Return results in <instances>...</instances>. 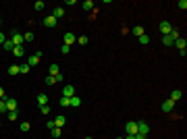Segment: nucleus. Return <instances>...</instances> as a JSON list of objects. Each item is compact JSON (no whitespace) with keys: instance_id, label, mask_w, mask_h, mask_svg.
<instances>
[{"instance_id":"obj_21","label":"nucleus","mask_w":187,"mask_h":139,"mask_svg":"<svg viewBox=\"0 0 187 139\" xmlns=\"http://www.w3.org/2000/svg\"><path fill=\"white\" fill-rule=\"evenodd\" d=\"M71 106H81V98H79L77 93H75V96L71 98Z\"/></svg>"},{"instance_id":"obj_29","label":"nucleus","mask_w":187,"mask_h":139,"mask_svg":"<svg viewBox=\"0 0 187 139\" xmlns=\"http://www.w3.org/2000/svg\"><path fill=\"white\" fill-rule=\"evenodd\" d=\"M77 42H79L81 46H85V44L90 42V37H87V35H81V37H77Z\"/></svg>"},{"instance_id":"obj_9","label":"nucleus","mask_w":187,"mask_h":139,"mask_svg":"<svg viewBox=\"0 0 187 139\" xmlns=\"http://www.w3.org/2000/svg\"><path fill=\"white\" fill-rule=\"evenodd\" d=\"M75 96V87L73 85H65V89H62V98H73Z\"/></svg>"},{"instance_id":"obj_8","label":"nucleus","mask_w":187,"mask_h":139,"mask_svg":"<svg viewBox=\"0 0 187 139\" xmlns=\"http://www.w3.org/2000/svg\"><path fill=\"white\" fill-rule=\"evenodd\" d=\"M44 25H46V27H50V29H52V27H56V25H58V21H56V19H54L52 15H48L46 19H44Z\"/></svg>"},{"instance_id":"obj_27","label":"nucleus","mask_w":187,"mask_h":139,"mask_svg":"<svg viewBox=\"0 0 187 139\" xmlns=\"http://www.w3.org/2000/svg\"><path fill=\"white\" fill-rule=\"evenodd\" d=\"M19 69H21V73H29V71H31V67H29V64H27V62H25V64H19Z\"/></svg>"},{"instance_id":"obj_18","label":"nucleus","mask_w":187,"mask_h":139,"mask_svg":"<svg viewBox=\"0 0 187 139\" xmlns=\"http://www.w3.org/2000/svg\"><path fill=\"white\" fill-rule=\"evenodd\" d=\"M12 48H15V44H12L11 40H6V42L2 44V50H4V52H12Z\"/></svg>"},{"instance_id":"obj_43","label":"nucleus","mask_w":187,"mask_h":139,"mask_svg":"<svg viewBox=\"0 0 187 139\" xmlns=\"http://www.w3.org/2000/svg\"><path fill=\"white\" fill-rule=\"evenodd\" d=\"M117 139H125V137H117Z\"/></svg>"},{"instance_id":"obj_38","label":"nucleus","mask_w":187,"mask_h":139,"mask_svg":"<svg viewBox=\"0 0 187 139\" xmlns=\"http://www.w3.org/2000/svg\"><path fill=\"white\" fill-rule=\"evenodd\" d=\"M0 100H6V92H4V87H0Z\"/></svg>"},{"instance_id":"obj_11","label":"nucleus","mask_w":187,"mask_h":139,"mask_svg":"<svg viewBox=\"0 0 187 139\" xmlns=\"http://www.w3.org/2000/svg\"><path fill=\"white\" fill-rule=\"evenodd\" d=\"M52 17H54L56 21H58V19H62V17H65V9H62V6H56V9L52 11Z\"/></svg>"},{"instance_id":"obj_6","label":"nucleus","mask_w":187,"mask_h":139,"mask_svg":"<svg viewBox=\"0 0 187 139\" xmlns=\"http://www.w3.org/2000/svg\"><path fill=\"white\" fill-rule=\"evenodd\" d=\"M4 102H6V110H9V112H15V110H17V100H15V98H6Z\"/></svg>"},{"instance_id":"obj_26","label":"nucleus","mask_w":187,"mask_h":139,"mask_svg":"<svg viewBox=\"0 0 187 139\" xmlns=\"http://www.w3.org/2000/svg\"><path fill=\"white\" fill-rule=\"evenodd\" d=\"M54 83H56V77H54V75H48L46 77V85H54Z\"/></svg>"},{"instance_id":"obj_1","label":"nucleus","mask_w":187,"mask_h":139,"mask_svg":"<svg viewBox=\"0 0 187 139\" xmlns=\"http://www.w3.org/2000/svg\"><path fill=\"white\" fill-rule=\"evenodd\" d=\"M177 37H181V35H179V31H177V29H173L168 35H162V44H164V46H173Z\"/></svg>"},{"instance_id":"obj_28","label":"nucleus","mask_w":187,"mask_h":139,"mask_svg":"<svg viewBox=\"0 0 187 139\" xmlns=\"http://www.w3.org/2000/svg\"><path fill=\"white\" fill-rule=\"evenodd\" d=\"M9 110H6V102L4 100H0V114H6Z\"/></svg>"},{"instance_id":"obj_19","label":"nucleus","mask_w":187,"mask_h":139,"mask_svg":"<svg viewBox=\"0 0 187 139\" xmlns=\"http://www.w3.org/2000/svg\"><path fill=\"white\" fill-rule=\"evenodd\" d=\"M133 35H135V37H141V35H143V27H141V25H135V27H133Z\"/></svg>"},{"instance_id":"obj_15","label":"nucleus","mask_w":187,"mask_h":139,"mask_svg":"<svg viewBox=\"0 0 187 139\" xmlns=\"http://www.w3.org/2000/svg\"><path fill=\"white\" fill-rule=\"evenodd\" d=\"M75 42H77V37L71 33V31H67V33H65V44H67V46H71V44H75Z\"/></svg>"},{"instance_id":"obj_34","label":"nucleus","mask_w":187,"mask_h":139,"mask_svg":"<svg viewBox=\"0 0 187 139\" xmlns=\"http://www.w3.org/2000/svg\"><path fill=\"white\" fill-rule=\"evenodd\" d=\"M6 118H9V120H17V110H15V112H6Z\"/></svg>"},{"instance_id":"obj_41","label":"nucleus","mask_w":187,"mask_h":139,"mask_svg":"<svg viewBox=\"0 0 187 139\" xmlns=\"http://www.w3.org/2000/svg\"><path fill=\"white\" fill-rule=\"evenodd\" d=\"M135 139H148V135H141V133H137V135H135Z\"/></svg>"},{"instance_id":"obj_32","label":"nucleus","mask_w":187,"mask_h":139,"mask_svg":"<svg viewBox=\"0 0 187 139\" xmlns=\"http://www.w3.org/2000/svg\"><path fill=\"white\" fill-rule=\"evenodd\" d=\"M60 106H71V98H60Z\"/></svg>"},{"instance_id":"obj_5","label":"nucleus","mask_w":187,"mask_h":139,"mask_svg":"<svg viewBox=\"0 0 187 139\" xmlns=\"http://www.w3.org/2000/svg\"><path fill=\"white\" fill-rule=\"evenodd\" d=\"M173 108H175V102H173L171 98L162 102V112H173Z\"/></svg>"},{"instance_id":"obj_10","label":"nucleus","mask_w":187,"mask_h":139,"mask_svg":"<svg viewBox=\"0 0 187 139\" xmlns=\"http://www.w3.org/2000/svg\"><path fill=\"white\" fill-rule=\"evenodd\" d=\"M137 133H141V135H148L150 133V127H148V123H137Z\"/></svg>"},{"instance_id":"obj_24","label":"nucleus","mask_w":187,"mask_h":139,"mask_svg":"<svg viewBox=\"0 0 187 139\" xmlns=\"http://www.w3.org/2000/svg\"><path fill=\"white\" fill-rule=\"evenodd\" d=\"M58 64H56V62H54V64H50V75H58Z\"/></svg>"},{"instance_id":"obj_16","label":"nucleus","mask_w":187,"mask_h":139,"mask_svg":"<svg viewBox=\"0 0 187 139\" xmlns=\"http://www.w3.org/2000/svg\"><path fill=\"white\" fill-rule=\"evenodd\" d=\"M12 56H17V58L25 56V48L23 46H15V48H12Z\"/></svg>"},{"instance_id":"obj_40","label":"nucleus","mask_w":187,"mask_h":139,"mask_svg":"<svg viewBox=\"0 0 187 139\" xmlns=\"http://www.w3.org/2000/svg\"><path fill=\"white\" fill-rule=\"evenodd\" d=\"M4 42H6V37H4V33H2V31H0V46H2V44H4Z\"/></svg>"},{"instance_id":"obj_45","label":"nucleus","mask_w":187,"mask_h":139,"mask_svg":"<svg viewBox=\"0 0 187 139\" xmlns=\"http://www.w3.org/2000/svg\"><path fill=\"white\" fill-rule=\"evenodd\" d=\"M0 23H2V19H0Z\"/></svg>"},{"instance_id":"obj_7","label":"nucleus","mask_w":187,"mask_h":139,"mask_svg":"<svg viewBox=\"0 0 187 139\" xmlns=\"http://www.w3.org/2000/svg\"><path fill=\"white\" fill-rule=\"evenodd\" d=\"M11 42L15 44V46H23V35L19 33V31H15V33H12V37H11Z\"/></svg>"},{"instance_id":"obj_14","label":"nucleus","mask_w":187,"mask_h":139,"mask_svg":"<svg viewBox=\"0 0 187 139\" xmlns=\"http://www.w3.org/2000/svg\"><path fill=\"white\" fill-rule=\"evenodd\" d=\"M65 125H67V118H65V116H62V114H60V116H56V118H54V127L62 129V127H65Z\"/></svg>"},{"instance_id":"obj_22","label":"nucleus","mask_w":187,"mask_h":139,"mask_svg":"<svg viewBox=\"0 0 187 139\" xmlns=\"http://www.w3.org/2000/svg\"><path fill=\"white\" fill-rule=\"evenodd\" d=\"M83 11H94V2L92 0H85V2H83Z\"/></svg>"},{"instance_id":"obj_12","label":"nucleus","mask_w":187,"mask_h":139,"mask_svg":"<svg viewBox=\"0 0 187 139\" xmlns=\"http://www.w3.org/2000/svg\"><path fill=\"white\" fill-rule=\"evenodd\" d=\"M173 46H177V48H179V50H181V52H183V50H185V48H187V40H183V37H177V40H175V44H173Z\"/></svg>"},{"instance_id":"obj_36","label":"nucleus","mask_w":187,"mask_h":139,"mask_svg":"<svg viewBox=\"0 0 187 139\" xmlns=\"http://www.w3.org/2000/svg\"><path fill=\"white\" fill-rule=\"evenodd\" d=\"M60 52H62V54H69V52H71V46H67V44H62V48H60Z\"/></svg>"},{"instance_id":"obj_30","label":"nucleus","mask_w":187,"mask_h":139,"mask_svg":"<svg viewBox=\"0 0 187 139\" xmlns=\"http://www.w3.org/2000/svg\"><path fill=\"white\" fill-rule=\"evenodd\" d=\"M50 135H52V137H60V129H58V127L50 129Z\"/></svg>"},{"instance_id":"obj_35","label":"nucleus","mask_w":187,"mask_h":139,"mask_svg":"<svg viewBox=\"0 0 187 139\" xmlns=\"http://www.w3.org/2000/svg\"><path fill=\"white\" fill-rule=\"evenodd\" d=\"M40 112L42 114H50V106H40Z\"/></svg>"},{"instance_id":"obj_42","label":"nucleus","mask_w":187,"mask_h":139,"mask_svg":"<svg viewBox=\"0 0 187 139\" xmlns=\"http://www.w3.org/2000/svg\"><path fill=\"white\" fill-rule=\"evenodd\" d=\"M125 139H135V137H133V135H127V137H125Z\"/></svg>"},{"instance_id":"obj_44","label":"nucleus","mask_w":187,"mask_h":139,"mask_svg":"<svg viewBox=\"0 0 187 139\" xmlns=\"http://www.w3.org/2000/svg\"><path fill=\"white\" fill-rule=\"evenodd\" d=\"M85 139H92V137H85Z\"/></svg>"},{"instance_id":"obj_37","label":"nucleus","mask_w":187,"mask_h":139,"mask_svg":"<svg viewBox=\"0 0 187 139\" xmlns=\"http://www.w3.org/2000/svg\"><path fill=\"white\" fill-rule=\"evenodd\" d=\"M177 6H179V9H183V11H185V9H187V0H179V4H177Z\"/></svg>"},{"instance_id":"obj_23","label":"nucleus","mask_w":187,"mask_h":139,"mask_svg":"<svg viewBox=\"0 0 187 139\" xmlns=\"http://www.w3.org/2000/svg\"><path fill=\"white\" fill-rule=\"evenodd\" d=\"M139 44H143V46H148V44H150V35H146V33H143V35L139 37Z\"/></svg>"},{"instance_id":"obj_17","label":"nucleus","mask_w":187,"mask_h":139,"mask_svg":"<svg viewBox=\"0 0 187 139\" xmlns=\"http://www.w3.org/2000/svg\"><path fill=\"white\" fill-rule=\"evenodd\" d=\"M181 98H183V92H181V89H173V92H171V100H173V102L181 100Z\"/></svg>"},{"instance_id":"obj_39","label":"nucleus","mask_w":187,"mask_h":139,"mask_svg":"<svg viewBox=\"0 0 187 139\" xmlns=\"http://www.w3.org/2000/svg\"><path fill=\"white\" fill-rule=\"evenodd\" d=\"M46 129H48V131H50V129H54V120H48V123H46Z\"/></svg>"},{"instance_id":"obj_31","label":"nucleus","mask_w":187,"mask_h":139,"mask_svg":"<svg viewBox=\"0 0 187 139\" xmlns=\"http://www.w3.org/2000/svg\"><path fill=\"white\" fill-rule=\"evenodd\" d=\"M44 6H46V4H44L42 0H37V2H35V4H34V9H35V11H42Z\"/></svg>"},{"instance_id":"obj_4","label":"nucleus","mask_w":187,"mask_h":139,"mask_svg":"<svg viewBox=\"0 0 187 139\" xmlns=\"http://www.w3.org/2000/svg\"><path fill=\"white\" fill-rule=\"evenodd\" d=\"M125 131H127V135H137V123H127L125 125Z\"/></svg>"},{"instance_id":"obj_13","label":"nucleus","mask_w":187,"mask_h":139,"mask_svg":"<svg viewBox=\"0 0 187 139\" xmlns=\"http://www.w3.org/2000/svg\"><path fill=\"white\" fill-rule=\"evenodd\" d=\"M48 102H50V98L46 93H37V104L40 106H48Z\"/></svg>"},{"instance_id":"obj_25","label":"nucleus","mask_w":187,"mask_h":139,"mask_svg":"<svg viewBox=\"0 0 187 139\" xmlns=\"http://www.w3.org/2000/svg\"><path fill=\"white\" fill-rule=\"evenodd\" d=\"M23 42H34V33H31V31L23 33Z\"/></svg>"},{"instance_id":"obj_20","label":"nucleus","mask_w":187,"mask_h":139,"mask_svg":"<svg viewBox=\"0 0 187 139\" xmlns=\"http://www.w3.org/2000/svg\"><path fill=\"white\" fill-rule=\"evenodd\" d=\"M19 73H21L19 64H11V67H9V75H19Z\"/></svg>"},{"instance_id":"obj_33","label":"nucleus","mask_w":187,"mask_h":139,"mask_svg":"<svg viewBox=\"0 0 187 139\" xmlns=\"http://www.w3.org/2000/svg\"><path fill=\"white\" fill-rule=\"evenodd\" d=\"M29 127H31L29 123H21V125H19V129H21L23 133H27V131H29Z\"/></svg>"},{"instance_id":"obj_2","label":"nucleus","mask_w":187,"mask_h":139,"mask_svg":"<svg viewBox=\"0 0 187 139\" xmlns=\"http://www.w3.org/2000/svg\"><path fill=\"white\" fill-rule=\"evenodd\" d=\"M158 29H160V33H162V35H168L171 31H173V27H171L168 21H162V23L158 25Z\"/></svg>"},{"instance_id":"obj_3","label":"nucleus","mask_w":187,"mask_h":139,"mask_svg":"<svg viewBox=\"0 0 187 139\" xmlns=\"http://www.w3.org/2000/svg\"><path fill=\"white\" fill-rule=\"evenodd\" d=\"M40 58H42V52H35L34 56H29L27 64H29V67H37V64H40Z\"/></svg>"}]
</instances>
